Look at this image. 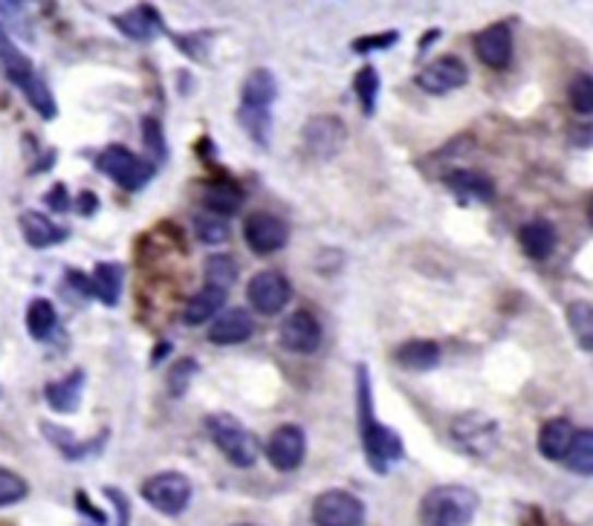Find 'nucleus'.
Wrapping results in <instances>:
<instances>
[{"label":"nucleus","instance_id":"23","mask_svg":"<svg viewBox=\"0 0 593 526\" xmlns=\"http://www.w3.org/2000/svg\"><path fill=\"white\" fill-rule=\"evenodd\" d=\"M278 99V79L266 67H256L252 73L244 79V87H240V107H249V110H272Z\"/></svg>","mask_w":593,"mask_h":526},{"label":"nucleus","instance_id":"6","mask_svg":"<svg viewBox=\"0 0 593 526\" xmlns=\"http://www.w3.org/2000/svg\"><path fill=\"white\" fill-rule=\"evenodd\" d=\"M365 503L347 489H324L310 510L313 526H365Z\"/></svg>","mask_w":593,"mask_h":526},{"label":"nucleus","instance_id":"9","mask_svg":"<svg viewBox=\"0 0 593 526\" xmlns=\"http://www.w3.org/2000/svg\"><path fill=\"white\" fill-rule=\"evenodd\" d=\"M247 301L256 313L278 315L293 301V284L278 270H261L249 278Z\"/></svg>","mask_w":593,"mask_h":526},{"label":"nucleus","instance_id":"35","mask_svg":"<svg viewBox=\"0 0 593 526\" xmlns=\"http://www.w3.org/2000/svg\"><path fill=\"white\" fill-rule=\"evenodd\" d=\"M140 131H142V145L154 157V165H163L168 159V140H165L163 122L157 116H142L140 119Z\"/></svg>","mask_w":593,"mask_h":526},{"label":"nucleus","instance_id":"18","mask_svg":"<svg viewBox=\"0 0 593 526\" xmlns=\"http://www.w3.org/2000/svg\"><path fill=\"white\" fill-rule=\"evenodd\" d=\"M200 200H203V206H206L209 214H215V217H223V220H229L235 214L244 208V200H247V191L240 189L238 182L221 174V177H212V180L203 182V189H200Z\"/></svg>","mask_w":593,"mask_h":526},{"label":"nucleus","instance_id":"5","mask_svg":"<svg viewBox=\"0 0 593 526\" xmlns=\"http://www.w3.org/2000/svg\"><path fill=\"white\" fill-rule=\"evenodd\" d=\"M142 501L165 518H180L194 498V483L182 471H157L140 486Z\"/></svg>","mask_w":593,"mask_h":526},{"label":"nucleus","instance_id":"31","mask_svg":"<svg viewBox=\"0 0 593 526\" xmlns=\"http://www.w3.org/2000/svg\"><path fill=\"white\" fill-rule=\"evenodd\" d=\"M565 315H568V327H570V333H573V338H577V345L591 354L593 350V304L591 301H585V298L570 301Z\"/></svg>","mask_w":593,"mask_h":526},{"label":"nucleus","instance_id":"49","mask_svg":"<svg viewBox=\"0 0 593 526\" xmlns=\"http://www.w3.org/2000/svg\"><path fill=\"white\" fill-rule=\"evenodd\" d=\"M588 220L593 223V198H591V203H588Z\"/></svg>","mask_w":593,"mask_h":526},{"label":"nucleus","instance_id":"25","mask_svg":"<svg viewBox=\"0 0 593 526\" xmlns=\"http://www.w3.org/2000/svg\"><path fill=\"white\" fill-rule=\"evenodd\" d=\"M573 437H577L573 422L565 420V417H553L538 428V452H542L544 461L561 463L568 457Z\"/></svg>","mask_w":593,"mask_h":526},{"label":"nucleus","instance_id":"26","mask_svg":"<svg viewBox=\"0 0 593 526\" xmlns=\"http://www.w3.org/2000/svg\"><path fill=\"white\" fill-rule=\"evenodd\" d=\"M0 70H3V75H7L9 82L15 84L17 91H24L26 84L38 79V73H35V67H33V61H29V56L17 50L15 41L9 38L3 26H0Z\"/></svg>","mask_w":593,"mask_h":526},{"label":"nucleus","instance_id":"3","mask_svg":"<svg viewBox=\"0 0 593 526\" xmlns=\"http://www.w3.org/2000/svg\"><path fill=\"white\" fill-rule=\"evenodd\" d=\"M206 431L217 452L235 466V469H252L261 457V443L244 422L229 411H215L206 417Z\"/></svg>","mask_w":593,"mask_h":526},{"label":"nucleus","instance_id":"14","mask_svg":"<svg viewBox=\"0 0 593 526\" xmlns=\"http://www.w3.org/2000/svg\"><path fill=\"white\" fill-rule=\"evenodd\" d=\"M110 24H114L124 38H131V41L137 44H151L163 38V35H168V26H165L159 9L151 7V3H140V7L128 9L122 15H114Z\"/></svg>","mask_w":593,"mask_h":526},{"label":"nucleus","instance_id":"21","mask_svg":"<svg viewBox=\"0 0 593 526\" xmlns=\"http://www.w3.org/2000/svg\"><path fill=\"white\" fill-rule=\"evenodd\" d=\"M17 226H21V235H24V240L33 249H52L70 238V229H67V226H58L56 220H50L47 214L35 212V208L21 212Z\"/></svg>","mask_w":593,"mask_h":526},{"label":"nucleus","instance_id":"2","mask_svg":"<svg viewBox=\"0 0 593 526\" xmlns=\"http://www.w3.org/2000/svg\"><path fill=\"white\" fill-rule=\"evenodd\" d=\"M481 510V494L472 486L440 483L420 498V526H470Z\"/></svg>","mask_w":593,"mask_h":526},{"label":"nucleus","instance_id":"7","mask_svg":"<svg viewBox=\"0 0 593 526\" xmlns=\"http://www.w3.org/2000/svg\"><path fill=\"white\" fill-rule=\"evenodd\" d=\"M452 437L466 454L486 457V454H493V449L501 440V428H498V422L489 414L466 411L452 420Z\"/></svg>","mask_w":593,"mask_h":526},{"label":"nucleus","instance_id":"33","mask_svg":"<svg viewBox=\"0 0 593 526\" xmlns=\"http://www.w3.org/2000/svg\"><path fill=\"white\" fill-rule=\"evenodd\" d=\"M238 122L249 140L256 142L258 148L266 151L272 142V110H249L238 107Z\"/></svg>","mask_w":593,"mask_h":526},{"label":"nucleus","instance_id":"19","mask_svg":"<svg viewBox=\"0 0 593 526\" xmlns=\"http://www.w3.org/2000/svg\"><path fill=\"white\" fill-rule=\"evenodd\" d=\"M252 333H256V321L244 307H226L209 324V342L217 347L244 345L252 338Z\"/></svg>","mask_w":593,"mask_h":526},{"label":"nucleus","instance_id":"40","mask_svg":"<svg viewBox=\"0 0 593 526\" xmlns=\"http://www.w3.org/2000/svg\"><path fill=\"white\" fill-rule=\"evenodd\" d=\"M29 494V483L17 471L0 466V510L3 506H15Z\"/></svg>","mask_w":593,"mask_h":526},{"label":"nucleus","instance_id":"22","mask_svg":"<svg viewBox=\"0 0 593 526\" xmlns=\"http://www.w3.org/2000/svg\"><path fill=\"white\" fill-rule=\"evenodd\" d=\"M394 362L408 373H429L440 368V345L431 338H408L394 347Z\"/></svg>","mask_w":593,"mask_h":526},{"label":"nucleus","instance_id":"32","mask_svg":"<svg viewBox=\"0 0 593 526\" xmlns=\"http://www.w3.org/2000/svg\"><path fill=\"white\" fill-rule=\"evenodd\" d=\"M561 463H565L573 475L593 477V428H582V431H577L573 443H570L568 457H565Z\"/></svg>","mask_w":593,"mask_h":526},{"label":"nucleus","instance_id":"20","mask_svg":"<svg viewBox=\"0 0 593 526\" xmlns=\"http://www.w3.org/2000/svg\"><path fill=\"white\" fill-rule=\"evenodd\" d=\"M84 387H87V370L75 368L70 370L64 379L47 382L44 387V399L56 414H75L82 405Z\"/></svg>","mask_w":593,"mask_h":526},{"label":"nucleus","instance_id":"30","mask_svg":"<svg viewBox=\"0 0 593 526\" xmlns=\"http://www.w3.org/2000/svg\"><path fill=\"white\" fill-rule=\"evenodd\" d=\"M379 91H382V82H379V70L373 64H365L356 70L354 75V93L359 99V107H363L365 119L377 116L379 105Z\"/></svg>","mask_w":593,"mask_h":526},{"label":"nucleus","instance_id":"37","mask_svg":"<svg viewBox=\"0 0 593 526\" xmlns=\"http://www.w3.org/2000/svg\"><path fill=\"white\" fill-rule=\"evenodd\" d=\"M194 235L203 247H221L226 243L232 235L229 220H223V217H215V214H198L194 217Z\"/></svg>","mask_w":593,"mask_h":526},{"label":"nucleus","instance_id":"28","mask_svg":"<svg viewBox=\"0 0 593 526\" xmlns=\"http://www.w3.org/2000/svg\"><path fill=\"white\" fill-rule=\"evenodd\" d=\"M93 298L105 307H116L122 298L124 284V266L122 263H96V270L91 275Z\"/></svg>","mask_w":593,"mask_h":526},{"label":"nucleus","instance_id":"10","mask_svg":"<svg viewBox=\"0 0 593 526\" xmlns=\"http://www.w3.org/2000/svg\"><path fill=\"white\" fill-rule=\"evenodd\" d=\"M264 454L275 471H296L307 457V434L305 428L296 422H284L270 434L264 445Z\"/></svg>","mask_w":593,"mask_h":526},{"label":"nucleus","instance_id":"46","mask_svg":"<svg viewBox=\"0 0 593 526\" xmlns=\"http://www.w3.org/2000/svg\"><path fill=\"white\" fill-rule=\"evenodd\" d=\"M73 212L82 214V217H93L99 212V198L93 191H82L79 198H73Z\"/></svg>","mask_w":593,"mask_h":526},{"label":"nucleus","instance_id":"45","mask_svg":"<svg viewBox=\"0 0 593 526\" xmlns=\"http://www.w3.org/2000/svg\"><path fill=\"white\" fill-rule=\"evenodd\" d=\"M75 506H79V512H82V515H87V518H91L96 526H108V515L93 506L91 494L84 492V489H79V492H75Z\"/></svg>","mask_w":593,"mask_h":526},{"label":"nucleus","instance_id":"27","mask_svg":"<svg viewBox=\"0 0 593 526\" xmlns=\"http://www.w3.org/2000/svg\"><path fill=\"white\" fill-rule=\"evenodd\" d=\"M226 298L229 292H223L217 287H203L200 292L189 298V304L182 310V324H189V327H203V324H212L215 315L221 310H226Z\"/></svg>","mask_w":593,"mask_h":526},{"label":"nucleus","instance_id":"24","mask_svg":"<svg viewBox=\"0 0 593 526\" xmlns=\"http://www.w3.org/2000/svg\"><path fill=\"white\" fill-rule=\"evenodd\" d=\"M556 243H559L556 226L544 217L524 223L519 229V247L530 261H547L556 252Z\"/></svg>","mask_w":593,"mask_h":526},{"label":"nucleus","instance_id":"17","mask_svg":"<svg viewBox=\"0 0 593 526\" xmlns=\"http://www.w3.org/2000/svg\"><path fill=\"white\" fill-rule=\"evenodd\" d=\"M443 186L461 203H478V206H489L498 194L493 177L484 171H472V168H449L443 174Z\"/></svg>","mask_w":593,"mask_h":526},{"label":"nucleus","instance_id":"13","mask_svg":"<svg viewBox=\"0 0 593 526\" xmlns=\"http://www.w3.org/2000/svg\"><path fill=\"white\" fill-rule=\"evenodd\" d=\"M278 342L287 354L313 356L322 347V324L310 310H296L281 321Z\"/></svg>","mask_w":593,"mask_h":526},{"label":"nucleus","instance_id":"48","mask_svg":"<svg viewBox=\"0 0 593 526\" xmlns=\"http://www.w3.org/2000/svg\"><path fill=\"white\" fill-rule=\"evenodd\" d=\"M437 38H440V29H426V38H423L420 41V52H426L429 50V44H437Z\"/></svg>","mask_w":593,"mask_h":526},{"label":"nucleus","instance_id":"50","mask_svg":"<svg viewBox=\"0 0 593 526\" xmlns=\"http://www.w3.org/2000/svg\"><path fill=\"white\" fill-rule=\"evenodd\" d=\"M232 526H258V524H232Z\"/></svg>","mask_w":593,"mask_h":526},{"label":"nucleus","instance_id":"11","mask_svg":"<svg viewBox=\"0 0 593 526\" xmlns=\"http://www.w3.org/2000/svg\"><path fill=\"white\" fill-rule=\"evenodd\" d=\"M244 240L261 258H270L289 243V223L272 212H252L244 220Z\"/></svg>","mask_w":593,"mask_h":526},{"label":"nucleus","instance_id":"12","mask_svg":"<svg viewBox=\"0 0 593 526\" xmlns=\"http://www.w3.org/2000/svg\"><path fill=\"white\" fill-rule=\"evenodd\" d=\"M347 140L345 122L333 113L310 116L301 128V142L305 151H310L316 159H333L342 151Z\"/></svg>","mask_w":593,"mask_h":526},{"label":"nucleus","instance_id":"41","mask_svg":"<svg viewBox=\"0 0 593 526\" xmlns=\"http://www.w3.org/2000/svg\"><path fill=\"white\" fill-rule=\"evenodd\" d=\"M396 41H400V33H396V29H388V33H373L363 35V38H354V41H351V50H354L356 56H371V52L391 50Z\"/></svg>","mask_w":593,"mask_h":526},{"label":"nucleus","instance_id":"43","mask_svg":"<svg viewBox=\"0 0 593 526\" xmlns=\"http://www.w3.org/2000/svg\"><path fill=\"white\" fill-rule=\"evenodd\" d=\"M105 498H108L110 506H114V512H116V526H131V515H133L131 498H128L119 486H105Z\"/></svg>","mask_w":593,"mask_h":526},{"label":"nucleus","instance_id":"15","mask_svg":"<svg viewBox=\"0 0 593 526\" xmlns=\"http://www.w3.org/2000/svg\"><path fill=\"white\" fill-rule=\"evenodd\" d=\"M472 50L481 58V64H486L489 70H507L512 64V50H515V41H512L510 24H489L484 26L475 38H472Z\"/></svg>","mask_w":593,"mask_h":526},{"label":"nucleus","instance_id":"47","mask_svg":"<svg viewBox=\"0 0 593 526\" xmlns=\"http://www.w3.org/2000/svg\"><path fill=\"white\" fill-rule=\"evenodd\" d=\"M168 354H171V342H159V345L154 347V354H151V368H157Z\"/></svg>","mask_w":593,"mask_h":526},{"label":"nucleus","instance_id":"1","mask_svg":"<svg viewBox=\"0 0 593 526\" xmlns=\"http://www.w3.org/2000/svg\"><path fill=\"white\" fill-rule=\"evenodd\" d=\"M356 426H359V443H363L365 461H368V466H371L377 475H388L396 463H403V437L377 417L371 368L365 362L356 364Z\"/></svg>","mask_w":593,"mask_h":526},{"label":"nucleus","instance_id":"16","mask_svg":"<svg viewBox=\"0 0 593 526\" xmlns=\"http://www.w3.org/2000/svg\"><path fill=\"white\" fill-rule=\"evenodd\" d=\"M41 434L47 437V443L56 445L58 454H61L64 461L79 463V461H87V457H93V454H99L102 449H105V443H108L110 431L108 428H102L99 434L93 437V440H79V437H75L70 428L41 420Z\"/></svg>","mask_w":593,"mask_h":526},{"label":"nucleus","instance_id":"29","mask_svg":"<svg viewBox=\"0 0 593 526\" xmlns=\"http://www.w3.org/2000/svg\"><path fill=\"white\" fill-rule=\"evenodd\" d=\"M58 327V310L50 298H33L26 307V330L35 342H47Z\"/></svg>","mask_w":593,"mask_h":526},{"label":"nucleus","instance_id":"8","mask_svg":"<svg viewBox=\"0 0 593 526\" xmlns=\"http://www.w3.org/2000/svg\"><path fill=\"white\" fill-rule=\"evenodd\" d=\"M414 84L429 96H449L470 84V67L458 56H440L417 70Z\"/></svg>","mask_w":593,"mask_h":526},{"label":"nucleus","instance_id":"34","mask_svg":"<svg viewBox=\"0 0 593 526\" xmlns=\"http://www.w3.org/2000/svg\"><path fill=\"white\" fill-rule=\"evenodd\" d=\"M240 278V266L238 261L226 252H217L206 261V287H217L223 292H229Z\"/></svg>","mask_w":593,"mask_h":526},{"label":"nucleus","instance_id":"39","mask_svg":"<svg viewBox=\"0 0 593 526\" xmlns=\"http://www.w3.org/2000/svg\"><path fill=\"white\" fill-rule=\"evenodd\" d=\"M570 107L582 116H593V75L579 73L568 84Z\"/></svg>","mask_w":593,"mask_h":526},{"label":"nucleus","instance_id":"38","mask_svg":"<svg viewBox=\"0 0 593 526\" xmlns=\"http://www.w3.org/2000/svg\"><path fill=\"white\" fill-rule=\"evenodd\" d=\"M168 38H171L174 47H177L186 58H191V61H206L209 58L212 33H182V35L168 33Z\"/></svg>","mask_w":593,"mask_h":526},{"label":"nucleus","instance_id":"44","mask_svg":"<svg viewBox=\"0 0 593 526\" xmlns=\"http://www.w3.org/2000/svg\"><path fill=\"white\" fill-rule=\"evenodd\" d=\"M44 203H47V208H50L52 214L73 212V198H70V189H67L64 182H56V186L44 194Z\"/></svg>","mask_w":593,"mask_h":526},{"label":"nucleus","instance_id":"36","mask_svg":"<svg viewBox=\"0 0 593 526\" xmlns=\"http://www.w3.org/2000/svg\"><path fill=\"white\" fill-rule=\"evenodd\" d=\"M198 373H200V362L194 359V356H182V359H177V362L171 364V370H168V376H165L168 396H174V399L186 396L191 379L198 376Z\"/></svg>","mask_w":593,"mask_h":526},{"label":"nucleus","instance_id":"42","mask_svg":"<svg viewBox=\"0 0 593 526\" xmlns=\"http://www.w3.org/2000/svg\"><path fill=\"white\" fill-rule=\"evenodd\" d=\"M64 292L70 298H73L75 304H87V301H93V284H91V275H84V272L79 270H67L64 272Z\"/></svg>","mask_w":593,"mask_h":526},{"label":"nucleus","instance_id":"4","mask_svg":"<svg viewBox=\"0 0 593 526\" xmlns=\"http://www.w3.org/2000/svg\"><path fill=\"white\" fill-rule=\"evenodd\" d=\"M96 171L102 177H108L114 186H119L128 194H137L149 186L154 177H157V165L154 159L142 157V154H133L128 145H108V148L99 151V157L93 159Z\"/></svg>","mask_w":593,"mask_h":526}]
</instances>
